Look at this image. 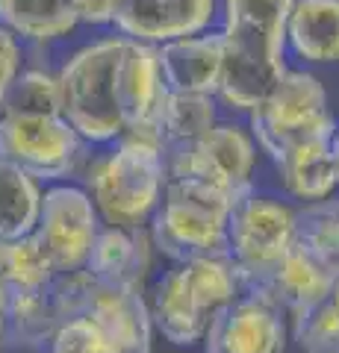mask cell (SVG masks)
<instances>
[{"instance_id":"3957f363","label":"cell","mask_w":339,"mask_h":353,"mask_svg":"<svg viewBox=\"0 0 339 353\" xmlns=\"http://www.w3.org/2000/svg\"><path fill=\"white\" fill-rule=\"evenodd\" d=\"M242 294L231 256L174 262L151 292V321L174 345H195L222 306Z\"/></svg>"},{"instance_id":"5b68a950","label":"cell","mask_w":339,"mask_h":353,"mask_svg":"<svg viewBox=\"0 0 339 353\" xmlns=\"http://www.w3.org/2000/svg\"><path fill=\"white\" fill-rule=\"evenodd\" d=\"M127 36H109L80 48L62 65L59 92L62 115L80 132L86 145H113L124 136V121L118 109L115 77Z\"/></svg>"},{"instance_id":"f546056e","label":"cell","mask_w":339,"mask_h":353,"mask_svg":"<svg viewBox=\"0 0 339 353\" xmlns=\"http://www.w3.org/2000/svg\"><path fill=\"white\" fill-rule=\"evenodd\" d=\"M115 3L118 0H71L77 21L83 24H113Z\"/></svg>"},{"instance_id":"9a60e30c","label":"cell","mask_w":339,"mask_h":353,"mask_svg":"<svg viewBox=\"0 0 339 353\" xmlns=\"http://www.w3.org/2000/svg\"><path fill=\"white\" fill-rule=\"evenodd\" d=\"M336 277L339 274H333L316 253H310L295 239V245L283 253V259L275 268L262 274L257 283H251L245 292L260 294L262 301L275 303L280 312L295 315L316 303L319 297H325Z\"/></svg>"},{"instance_id":"277c9868","label":"cell","mask_w":339,"mask_h":353,"mask_svg":"<svg viewBox=\"0 0 339 353\" xmlns=\"http://www.w3.org/2000/svg\"><path fill=\"white\" fill-rule=\"evenodd\" d=\"M236 197L189 176H168L148 221L154 250L171 262L227 256V215Z\"/></svg>"},{"instance_id":"d6a6232c","label":"cell","mask_w":339,"mask_h":353,"mask_svg":"<svg viewBox=\"0 0 339 353\" xmlns=\"http://www.w3.org/2000/svg\"><path fill=\"white\" fill-rule=\"evenodd\" d=\"M21 353H24V350H21Z\"/></svg>"},{"instance_id":"484cf974","label":"cell","mask_w":339,"mask_h":353,"mask_svg":"<svg viewBox=\"0 0 339 353\" xmlns=\"http://www.w3.org/2000/svg\"><path fill=\"white\" fill-rule=\"evenodd\" d=\"M298 241L339 274V197L304 203L298 209Z\"/></svg>"},{"instance_id":"2e32d148","label":"cell","mask_w":339,"mask_h":353,"mask_svg":"<svg viewBox=\"0 0 339 353\" xmlns=\"http://www.w3.org/2000/svg\"><path fill=\"white\" fill-rule=\"evenodd\" d=\"M159 68L168 92L215 94L224 68L222 32H195V36L171 39L157 44Z\"/></svg>"},{"instance_id":"f1b7e54d","label":"cell","mask_w":339,"mask_h":353,"mask_svg":"<svg viewBox=\"0 0 339 353\" xmlns=\"http://www.w3.org/2000/svg\"><path fill=\"white\" fill-rule=\"evenodd\" d=\"M18 74H21V41L12 30L0 24V106H3V97Z\"/></svg>"},{"instance_id":"44dd1931","label":"cell","mask_w":339,"mask_h":353,"mask_svg":"<svg viewBox=\"0 0 339 353\" xmlns=\"http://www.w3.org/2000/svg\"><path fill=\"white\" fill-rule=\"evenodd\" d=\"M218 124L215 94L168 92L159 112V148L166 157L195 145Z\"/></svg>"},{"instance_id":"6da1fadb","label":"cell","mask_w":339,"mask_h":353,"mask_svg":"<svg viewBox=\"0 0 339 353\" xmlns=\"http://www.w3.org/2000/svg\"><path fill=\"white\" fill-rule=\"evenodd\" d=\"M292 0H224V68L218 97L239 112L257 106L287 74Z\"/></svg>"},{"instance_id":"7402d4cb","label":"cell","mask_w":339,"mask_h":353,"mask_svg":"<svg viewBox=\"0 0 339 353\" xmlns=\"http://www.w3.org/2000/svg\"><path fill=\"white\" fill-rule=\"evenodd\" d=\"M0 24L30 41H57L80 21L71 0H0Z\"/></svg>"},{"instance_id":"7a4b0ae2","label":"cell","mask_w":339,"mask_h":353,"mask_svg":"<svg viewBox=\"0 0 339 353\" xmlns=\"http://www.w3.org/2000/svg\"><path fill=\"white\" fill-rule=\"evenodd\" d=\"M168 165L157 141L122 136L113 141V150L92 159L83 176L97 215L106 227L139 230L148 227L151 215L166 192Z\"/></svg>"},{"instance_id":"603a6c76","label":"cell","mask_w":339,"mask_h":353,"mask_svg":"<svg viewBox=\"0 0 339 353\" xmlns=\"http://www.w3.org/2000/svg\"><path fill=\"white\" fill-rule=\"evenodd\" d=\"M41 183L15 162L0 159V239H21L36 230Z\"/></svg>"},{"instance_id":"8992f818","label":"cell","mask_w":339,"mask_h":353,"mask_svg":"<svg viewBox=\"0 0 339 353\" xmlns=\"http://www.w3.org/2000/svg\"><path fill=\"white\" fill-rule=\"evenodd\" d=\"M53 292L62 309V318H89L104 330L118 353H151V306L145 289L115 280H104L89 268L57 274Z\"/></svg>"},{"instance_id":"d6986e66","label":"cell","mask_w":339,"mask_h":353,"mask_svg":"<svg viewBox=\"0 0 339 353\" xmlns=\"http://www.w3.org/2000/svg\"><path fill=\"white\" fill-rule=\"evenodd\" d=\"M65 324L53 292V280L41 289L9 294L6 301V345L18 353H48L53 333Z\"/></svg>"},{"instance_id":"ac0fdd59","label":"cell","mask_w":339,"mask_h":353,"mask_svg":"<svg viewBox=\"0 0 339 353\" xmlns=\"http://www.w3.org/2000/svg\"><path fill=\"white\" fill-rule=\"evenodd\" d=\"M151 250H154V241H151L148 227L124 230L104 224L92 245L89 259H86V268L104 280L145 289V277L151 271Z\"/></svg>"},{"instance_id":"5bb4252c","label":"cell","mask_w":339,"mask_h":353,"mask_svg":"<svg viewBox=\"0 0 339 353\" xmlns=\"http://www.w3.org/2000/svg\"><path fill=\"white\" fill-rule=\"evenodd\" d=\"M215 0H118L113 24L127 39L166 44L210 27Z\"/></svg>"},{"instance_id":"d4e9b609","label":"cell","mask_w":339,"mask_h":353,"mask_svg":"<svg viewBox=\"0 0 339 353\" xmlns=\"http://www.w3.org/2000/svg\"><path fill=\"white\" fill-rule=\"evenodd\" d=\"M289 318L292 336L304 353H339V277L325 297Z\"/></svg>"},{"instance_id":"7c38bea8","label":"cell","mask_w":339,"mask_h":353,"mask_svg":"<svg viewBox=\"0 0 339 353\" xmlns=\"http://www.w3.org/2000/svg\"><path fill=\"white\" fill-rule=\"evenodd\" d=\"M287 336V312L260 294L242 292L218 309L201 341L206 353H283Z\"/></svg>"},{"instance_id":"8fae6325","label":"cell","mask_w":339,"mask_h":353,"mask_svg":"<svg viewBox=\"0 0 339 353\" xmlns=\"http://www.w3.org/2000/svg\"><path fill=\"white\" fill-rule=\"evenodd\" d=\"M168 176H189L213 189L239 197L254 189L257 141L251 130L236 124H215L204 139L166 157Z\"/></svg>"},{"instance_id":"ba28073f","label":"cell","mask_w":339,"mask_h":353,"mask_svg":"<svg viewBox=\"0 0 339 353\" xmlns=\"http://www.w3.org/2000/svg\"><path fill=\"white\" fill-rule=\"evenodd\" d=\"M298 239V209L280 197L248 189L227 215V256L242 280V292L269 274Z\"/></svg>"},{"instance_id":"ffe728a7","label":"cell","mask_w":339,"mask_h":353,"mask_svg":"<svg viewBox=\"0 0 339 353\" xmlns=\"http://www.w3.org/2000/svg\"><path fill=\"white\" fill-rule=\"evenodd\" d=\"M287 44L298 59L339 62V0H292Z\"/></svg>"},{"instance_id":"e0dca14e","label":"cell","mask_w":339,"mask_h":353,"mask_svg":"<svg viewBox=\"0 0 339 353\" xmlns=\"http://www.w3.org/2000/svg\"><path fill=\"white\" fill-rule=\"evenodd\" d=\"M333 136H313L292 145L280 153L275 162V171L280 176L283 189L295 201L316 203L327 201L336 192V168H333Z\"/></svg>"},{"instance_id":"4dcf8cb0","label":"cell","mask_w":339,"mask_h":353,"mask_svg":"<svg viewBox=\"0 0 339 353\" xmlns=\"http://www.w3.org/2000/svg\"><path fill=\"white\" fill-rule=\"evenodd\" d=\"M6 301H9V294L6 289L0 285V353H6Z\"/></svg>"},{"instance_id":"83f0119b","label":"cell","mask_w":339,"mask_h":353,"mask_svg":"<svg viewBox=\"0 0 339 353\" xmlns=\"http://www.w3.org/2000/svg\"><path fill=\"white\" fill-rule=\"evenodd\" d=\"M48 353H118V350L95 321L77 315V318H68L53 333Z\"/></svg>"},{"instance_id":"1f68e13d","label":"cell","mask_w":339,"mask_h":353,"mask_svg":"<svg viewBox=\"0 0 339 353\" xmlns=\"http://www.w3.org/2000/svg\"><path fill=\"white\" fill-rule=\"evenodd\" d=\"M331 150H333V168H336V189H339V130L333 132V141H331Z\"/></svg>"},{"instance_id":"4fadbf2b","label":"cell","mask_w":339,"mask_h":353,"mask_svg":"<svg viewBox=\"0 0 339 353\" xmlns=\"http://www.w3.org/2000/svg\"><path fill=\"white\" fill-rule=\"evenodd\" d=\"M115 92L124 121V136L148 139L159 145V112L168 88L162 80L157 44L127 39L122 62H118Z\"/></svg>"},{"instance_id":"4316f807","label":"cell","mask_w":339,"mask_h":353,"mask_svg":"<svg viewBox=\"0 0 339 353\" xmlns=\"http://www.w3.org/2000/svg\"><path fill=\"white\" fill-rule=\"evenodd\" d=\"M0 115H62L59 77L48 71H21L3 97Z\"/></svg>"},{"instance_id":"9c48e42d","label":"cell","mask_w":339,"mask_h":353,"mask_svg":"<svg viewBox=\"0 0 339 353\" xmlns=\"http://www.w3.org/2000/svg\"><path fill=\"white\" fill-rule=\"evenodd\" d=\"M83 145L65 115H0V159L15 162L39 183L77 171Z\"/></svg>"},{"instance_id":"52a82bcc","label":"cell","mask_w":339,"mask_h":353,"mask_svg":"<svg viewBox=\"0 0 339 353\" xmlns=\"http://www.w3.org/2000/svg\"><path fill=\"white\" fill-rule=\"evenodd\" d=\"M248 130L269 159L313 136H333L336 124L327 106V92L319 77L287 71L280 83L248 109Z\"/></svg>"},{"instance_id":"30bf717a","label":"cell","mask_w":339,"mask_h":353,"mask_svg":"<svg viewBox=\"0 0 339 353\" xmlns=\"http://www.w3.org/2000/svg\"><path fill=\"white\" fill-rule=\"evenodd\" d=\"M101 227L104 221L83 185L53 183L41 194V209L32 236L48 253L53 271L68 274L86 268V259H89Z\"/></svg>"},{"instance_id":"cb8c5ba5","label":"cell","mask_w":339,"mask_h":353,"mask_svg":"<svg viewBox=\"0 0 339 353\" xmlns=\"http://www.w3.org/2000/svg\"><path fill=\"white\" fill-rule=\"evenodd\" d=\"M53 277L57 271L32 233L21 239H0V285L6 294L41 289Z\"/></svg>"}]
</instances>
